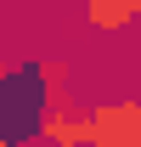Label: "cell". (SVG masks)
Returning a JSON list of instances; mask_svg holds the SVG:
<instances>
[{"label":"cell","mask_w":141,"mask_h":147,"mask_svg":"<svg viewBox=\"0 0 141 147\" xmlns=\"http://www.w3.org/2000/svg\"><path fill=\"white\" fill-rule=\"evenodd\" d=\"M85 147H141V96H113L90 108V142Z\"/></svg>","instance_id":"6da1fadb"},{"label":"cell","mask_w":141,"mask_h":147,"mask_svg":"<svg viewBox=\"0 0 141 147\" xmlns=\"http://www.w3.org/2000/svg\"><path fill=\"white\" fill-rule=\"evenodd\" d=\"M40 142H51V147H85L90 142V113L73 108L68 96H62V102L40 119Z\"/></svg>","instance_id":"7a4b0ae2"},{"label":"cell","mask_w":141,"mask_h":147,"mask_svg":"<svg viewBox=\"0 0 141 147\" xmlns=\"http://www.w3.org/2000/svg\"><path fill=\"white\" fill-rule=\"evenodd\" d=\"M79 6H85L90 28H102V34H124V28L141 17V6H136V0H79Z\"/></svg>","instance_id":"3957f363"},{"label":"cell","mask_w":141,"mask_h":147,"mask_svg":"<svg viewBox=\"0 0 141 147\" xmlns=\"http://www.w3.org/2000/svg\"><path fill=\"white\" fill-rule=\"evenodd\" d=\"M11 113V68H0V119Z\"/></svg>","instance_id":"277c9868"},{"label":"cell","mask_w":141,"mask_h":147,"mask_svg":"<svg viewBox=\"0 0 141 147\" xmlns=\"http://www.w3.org/2000/svg\"><path fill=\"white\" fill-rule=\"evenodd\" d=\"M0 147H17V136H0Z\"/></svg>","instance_id":"5b68a950"},{"label":"cell","mask_w":141,"mask_h":147,"mask_svg":"<svg viewBox=\"0 0 141 147\" xmlns=\"http://www.w3.org/2000/svg\"><path fill=\"white\" fill-rule=\"evenodd\" d=\"M17 147H51V142H17Z\"/></svg>","instance_id":"8992f818"},{"label":"cell","mask_w":141,"mask_h":147,"mask_svg":"<svg viewBox=\"0 0 141 147\" xmlns=\"http://www.w3.org/2000/svg\"><path fill=\"white\" fill-rule=\"evenodd\" d=\"M0 68H6V57H0Z\"/></svg>","instance_id":"52a82bcc"},{"label":"cell","mask_w":141,"mask_h":147,"mask_svg":"<svg viewBox=\"0 0 141 147\" xmlns=\"http://www.w3.org/2000/svg\"><path fill=\"white\" fill-rule=\"evenodd\" d=\"M136 6H141V0H136Z\"/></svg>","instance_id":"ba28073f"}]
</instances>
